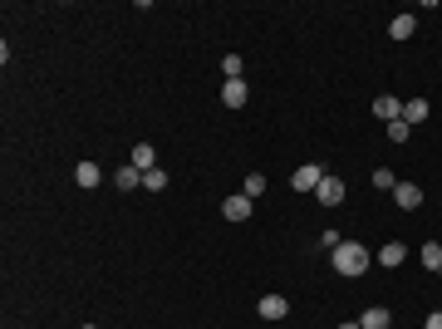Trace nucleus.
<instances>
[{
	"label": "nucleus",
	"instance_id": "obj_16",
	"mask_svg": "<svg viewBox=\"0 0 442 329\" xmlns=\"http://www.w3.org/2000/svg\"><path fill=\"white\" fill-rule=\"evenodd\" d=\"M418 256H423V265H428V271H442V246H437V241H428Z\"/></svg>",
	"mask_w": 442,
	"mask_h": 329
},
{
	"label": "nucleus",
	"instance_id": "obj_2",
	"mask_svg": "<svg viewBox=\"0 0 442 329\" xmlns=\"http://www.w3.org/2000/svg\"><path fill=\"white\" fill-rule=\"evenodd\" d=\"M319 182H324V167H319V162H300V167L290 172V187H295V192H315Z\"/></svg>",
	"mask_w": 442,
	"mask_h": 329
},
{
	"label": "nucleus",
	"instance_id": "obj_17",
	"mask_svg": "<svg viewBox=\"0 0 442 329\" xmlns=\"http://www.w3.org/2000/svg\"><path fill=\"white\" fill-rule=\"evenodd\" d=\"M373 187H378V192H393V187H398L393 167H378V172H373Z\"/></svg>",
	"mask_w": 442,
	"mask_h": 329
},
{
	"label": "nucleus",
	"instance_id": "obj_18",
	"mask_svg": "<svg viewBox=\"0 0 442 329\" xmlns=\"http://www.w3.org/2000/svg\"><path fill=\"white\" fill-rule=\"evenodd\" d=\"M143 187H147V192H162V187H167V172H162V167L143 172Z\"/></svg>",
	"mask_w": 442,
	"mask_h": 329
},
{
	"label": "nucleus",
	"instance_id": "obj_15",
	"mask_svg": "<svg viewBox=\"0 0 442 329\" xmlns=\"http://www.w3.org/2000/svg\"><path fill=\"white\" fill-rule=\"evenodd\" d=\"M378 265H403V241H389V246H378Z\"/></svg>",
	"mask_w": 442,
	"mask_h": 329
},
{
	"label": "nucleus",
	"instance_id": "obj_19",
	"mask_svg": "<svg viewBox=\"0 0 442 329\" xmlns=\"http://www.w3.org/2000/svg\"><path fill=\"white\" fill-rule=\"evenodd\" d=\"M241 69H246L241 54H226V59H221V74H226V79H241Z\"/></svg>",
	"mask_w": 442,
	"mask_h": 329
},
{
	"label": "nucleus",
	"instance_id": "obj_5",
	"mask_svg": "<svg viewBox=\"0 0 442 329\" xmlns=\"http://www.w3.org/2000/svg\"><path fill=\"white\" fill-rule=\"evenodd\" d=\"M221 217H226V221H246V217H251V197H246V192L226 197V202H221Z\"/></svg>",
	"mask_w": 442,
	"mask_h": 329
},
{
	"label": "nucleus",
	"instance_id": "obj_12",
	"mask_svg": "<svg viewBox=\"0 0 442 329\" xmlns=\"http://www.w3.org/2000/svg\"><path fill=\"white\" fill-rule=\"evenodd\" d=\"M359 324H364V329H389V324H393V315L383 310V305H373V310H364V319H359Z\"/></svg>",
	"mask_w": 442,
	"mask_h": 329
},
{
	"label": "nucleus",
	"instance_id": "obj_24",
	"mask_svg": "<svg viewBox=\"0 0 442 329\" xmlns=\"http://www.w3.org/2000/svg\"><path fill=\"white\" fill-rule=\"evenodd\" d=\"M84 329H94V324H84Z\"/></svg>",
	"mask_w": 442,
	"mask_h": 329
},
{
	"label": "nucleus",
	"instance_id": "obj_20",
	"mask_svg": "<svg viewBox=\"0 0 442 329\" xmlns=\"http://www.w3.org/2000/svg\"><path fill=\"white\" fill-rule=\"evenodd\" d=\"M383 133H389L393 143H408V133H413V128L403 123V118H393V123H389V128H383Z\"/></svg>",
	"mask_w": 442,
	"mask_h": 329
},
{
	"label": "nucleus",
	"instance_id": "obj_11",
	"mask_svg": "<svg viewBox=\"0 0 442 329\" xmlns=\"http://www.w3.org/2000/svg\"><path fill=\"white\" fill-rule=\"evenodd\" d=\"M133 167H138V172H153V167H158L153 143H138V147H133Z\"/></svg>",
	"mask_w": 442,
	"mask_h": 329
},
{
	"label": "nucleus",
	"instance_id": "obj_4",
	"mask_svg": "<svg viewBox=\"0 0 442 329\" xmlns=\"http://www.w3.org/2000/svg\"><path fill=\"white\" fill-rule=\"evenodd\" d=\"M393 202H398V212H418V206H423V187L418 182H398L393 187Z\"/></svg>",
	"mask_w": 442,
	"mask_h": 329
},
{
	"label": "nucleus",
	"instance_id": "obj_22",
	"mask_svg": "<svg viewBox=\"0 0 442 329\" xmlns=\"http://www.w3.org/2000/svg\"><path fill=\"white\" fill-rule=\"evenodd\" d=\"M423 329H442V310H432V315H428V324H423Z\"/></svg>",
	"mask_w": 442,
	"mask_h": 329
},
{
	"label": "nucleus",
	"instance_id": "obj_9",
	"mask_svg": "<svg viewBox=\"0 0 442 329\" xmlns=\"http://www.w3.org/2000/svg\"><path fill=\"white\" fill-rule=\"evenodd\" d=\"M99 177H103V172H99L94 162H79V167H74V182H79L84 192H94V187H99Z\"/></svg>",
	"mask_w": 442,
	"mask_h": 329
},
{
	"label": "nucleus",
	"instance_id": "obj_8",
	"mask_svg": "<svg viewBox=\"0 0 442 329\" xmlns=\"http://www.w3.org/2000/svg\"><path fill=\"white\" fill-rule=\"evenodd\" d=\"M373 113L383 118V123H393V118H403V99H393V94H383V99H373Z\"/></svg>",
	"mask_w": 442,
	"mask_h": 329
},
{
	"label": "nucleus",
	"instance_id": "obj_14",
	"mask_svg": "<svg viewBox=\"0 0 442 329\" xmlns=\"http://www.w3.org/2000/svg\"><path fill=\"white\" fill-rule=\"evenodd\" d=\"M413 29H418V15H393V25H389V35H393V40H408Z\"/></svg>",
	"mask_w": 442,
	"mask_h": 329
},
{
	"label": "nucleus",
	"instance_id": "obj_1",
	"mask_svg": "<svg viewBox=\"0 0 442 329\" xmlns=\"http://www.w3.org/2000/svg\"><path fill=\"white\" fill-rule=\"evenodd\" d=\"M330 260H334V271H339V276H349V280L369 271V251H364L359 241H339V246L330 251Z\"/></svg>",
	"mask_w": 442,
	"mask_h": 329
},
{
	"label": "nucleus",
	"instance_id": "obj_3",
	"mask_svg": "<svg viewBox=\"0 0 442 329\" xmlns=\"http://www.w3.org/2000/svg\"><path fill=\"white\" fill-rule=\"evenodd\" d=\"M315 197H319V206H339L344 202V182H339L334 172H324V182L315 187Z\"/></svg>",
	"mask_w": 442,
	"mask_h": 329
},
{
	"label": "nucleus",
	"instance_id": "obj_6",
	"mask_svg": "<svg viewBox=\"0 0 442 329\" xmlns=\"http://www.w3.org/2000/svg\"><path fill=\"white\" fill-rule=\"evenodd\" d=\"M221 103L226 108H246V79H226L221 84Z\"/></svg>",
	"mask_w": 442,
	"mask_h": 329
},
{
	"label": "nucleus",
	"instance_id": "obj_23",
	"mask_svg": "<svg viewBox=\"0 0 442 329\" xmlns=\"http://www.w3.org/2000/svg\"><path fill=\"white\" fill-rule=\"evenodd\" d=\"M334 329H364V324H359V319H344V324H334Z\"/></svg>",
	"mask_w": 442,
	"mask_h": 329
},
{
	"label": "nucleus",
	"instance_id": "obj_21",
	"mask_svg": "<svg viewBox=\"0 0 442 329\" xmlns=\"http://www.w3.org/2000/svg\"><path fill=\"white\" fill-rule=\"evenodd\" d=\"M265 192V177L260 172H246V197H260Z\"/></svg>",
	"mask_w": 442,
	"mask_h": 329
},
{
	"label": "nucleus",
	"instance_id": "obj_7",
	"mask_svg": "<svg viewBox=\"0 0 442 329\" xmlns=\"http://www.w3.org/2000/svg\"><path fill=\"white\" fill-rule=\"evenodd\" d=\"M256 310H260V319H285L290 315V300H285V295H265Z\"/></svg>",
	"mask_w": 442,
	"mask_h": 329
},
{
	"label": "nucleus",
	"instance_id": "obj_13",
	"mask_svg": "<svg viewBox=\"0 0 442 329\" xmlns=\"http://www.w3.org/2000/svg\"><path fill=\"white\" fill-rule=\"evenodd\" d=\"M423 118H428V99H408V103H403V123H408V128L423 123Z\"/></svg>",
	"mask_w": 442,
	"mask_h": 329
},
{
	"label": "nucleus",
	"instance_id": "obj_10",
	"mask_svg": "<svg viewBox=\"0 0 442 329\" xmlns=\"http://www.w3.org/2000/svg\"><path fill=\"white\" fill-rule=\"evenodd\" d=\"M113 182H118V192H133V187H143V172L128 162V167H118V172H113Z\"/></svg>",
	"mask_w": 442,
	"mask_h": 329
}]
</instances>
